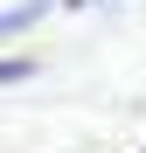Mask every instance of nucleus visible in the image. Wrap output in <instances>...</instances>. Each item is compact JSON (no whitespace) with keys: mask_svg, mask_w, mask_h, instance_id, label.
Masks as SVG:
<instances>
[{"mask_svg":"<svg viewBox=\"0 0 146 153\" xmlns=\"http://www.w3.org/2000/svg\"><path fill=\"white\" fill-rule=\"evenodd\" d=\"M28 76H35V56H0V91L28 84Z\"/></svg>","mask_w":146,"mask_h":153,"instance_id":"f03ea898","label":"nucleus"},{"mask_svg":"<svg viewBox=\"0 0 146 153\" xmlns=\"http://www.w3.org/2000/svg\"><path fill=\"white\" fill-rule=\"evenodd\" d=\"M63 7H104V0H63Z\"/></svg>","mask_w":146,"mask_h":153,"instance_id":"7ed1b4c3","label":"nucleus"},{"mask_svg":"<svg viewBox=\"0 0 146 153\" xmlns=\"http://www.w3.org/2000/svg\"><path fill=\"white\" fill-rule=\"evenodd\" d=\"M49 7H56V0H21V7H0V42H7V35H21V28H35Z\"/></svg>","mask_w":146,"mask_h":153,"instance_id":"f257e3e1","label":"nucleus"}]
</instances>
